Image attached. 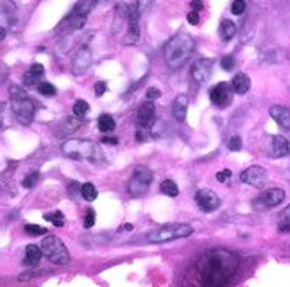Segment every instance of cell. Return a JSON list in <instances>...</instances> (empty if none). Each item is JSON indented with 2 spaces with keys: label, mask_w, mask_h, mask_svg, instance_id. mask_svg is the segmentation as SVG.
<instances>
[{
  "label": "cell",
  "mask_w": 290,
  "mask_h": 287,
  "mask_svg": "<svg viewBox=\"0 0 290 287\" xmlns=\"http://www.w3.org/2000/svg\"><path fill=\"white\" fill-rule=\"evenodd\" d=\"M194 269L203 287H226L238 269V257L224 248H212L197 258Z\"/></svg>",
  "instance_id": "6da1fadb"
},
{
  "label": "cell",
  "mask_w": 290,
  "mask_h": 287,
  "mask_svg": "<svg viewBox=\"0 0 290 287\" xmlns=\"http://www.w3.org/2000/svg\"><path fill=\"white\" fill-rule=\"evenodd\" d=\"M196 52V40L186 33H177L168 38L163 49L165 63L170 70H179Z\"/></svg>",
  "instance_id": "7a4b0ae2"
},
{
  "label": "cell",
  "mask_w": 290,
  "mask_h": 287,
  "mask_svg": "<svg viewBox=\"0 0 290 287\" xmlns=\"http://www.w3.org/2000/svg\"><path fill=\"white\" fill-rule=\"evenodd\" d=\"M9 99H11V110L17 117V120L22 126H29L34 120L36 106H34L33 99L29 97L27 92L24 90V86H9Z\"/></svg>",
  "instance_id": "3957f363"
},
{
  "label": "cell",
  "mask_w": 290,
  "mask_h": 287,
  "mask_svg": "<svg viewBox=\"0 0 290 287\" xmlns=\"http://www.w3.org/2000/svg\"><path fill=\"white\" fill-rule=\"evenodd\" d=\"M61 151L65 153L68 158L72 160H88V162H101L104 158L103 151H101V146L91 140H66L63 142Z\"/></svg>",
  "instance_id": "277c9868"
},
{
  "label": "cell",
  "mask_w": 290,
  "mask_h": 287,
  "mask_svg": "<svg viewBox=\"0 0 290 287\" xmlns=\"http://www.w3.org/2000/svg\"><path fill=\"white\" fill-rule=\"evenodd\" d=\"M194 234V228L190 225H181V223H172V225L159 226L147 234V241L152 244H165L168 241H176Z\"/></svg>",
  "instance_id": "5b68a950"
},
{
  "label": "cell",
  "mask_w": 290,
  "mask_h": 287,
  "mask_svg": "<svg viewBox=\"0 0 290 287\" xmlns=\"http://www.w3.org/2000/svg\"><path fill=\"white\" fill-rule=\"evenodd\" d=\"M41 251L45 255V258H49L50 262L56 266H66L70 262V253L66 250L65 242L56 235H47L41 242Z\"/></svg>",
  "instance_id": "8992f818"
},
{
  "label": "cell",
  "mask_w": 290,
  "mask_h": 287,
  "mask_svg": "<svg viewBox=\"0 0 290 287\" xmlns=\"http://www.w3.org/2000/svg\"><path fill=\"white\" fill-rule=\"evenodd\" d=\"M152 180H154V174L149 167L145 165H138V167L133 171V176L127 181V192L133 197H140L147 192L149 187H151Z\"/></svg>",
  "instance_id": "52a82bcc"
},
{
  "label": "cell",
  "mask_w": 290,
  "mask_h": 287,
  "mask_svg": "<svg viewBox=\"0 0 290 287\" xmlns=\"http://www.w3.org/2000/svg\"><path fill=\"white\" fill-rule=\"evenodd\" d=\"M285 199V190L283 189H267L260 192L253 201V208L256 212H265L274 206L281 205V201Z\"/></svg>",
  "instance_id": "ba28073f"
},
{
  "label": "cell",
  "mask_w": 290,
  "mask_h": 287,
  "mask_svg": "<svg viewBox=\"0 0 290 287\" xmlns=\"http://www.w3.org/2000/svg\"><path fill=\"white\" fill-rule=\"evenodd\" d=\"M140 40V4L127 6V33L124 36L126 45H135Z\"/></svg>",
  "instance_id": "9c48e42d"
},
{
  "label": "cell",
  "mask_w": 290,
  "mask_h": 287,
  "mask_svg": "<svg viewBox=\"0 0 290 287\" xmlns=\"http://www.w3.org/2000/svg\"><path fill=\"white\" fill-rule=\"evenodd\" d=\"M231 97H233V86L229 83H219L210 90V101L215 104L217 108H226L231 104Z\"/></svg>",
  "instance_id": "30bf717a"
},
{
  "label": "cell",
  "mask_w": 290,
  "mask_h": 287,
  "mask_svg": "<svg viewBox=\"0 0 290 287\" xmlns=\"http://www.w3.org/2000/svg\"><path fill=\"white\" fill-rule=\"evenodd\" d=\"M196 203L203 212H215L221 206V199L212 189H201L196 192Z\"/></svg>",
  "instance_id": "8fae6325"
},
{
  "label": "cell",
  "mask_w": 290,
  "mask_h": 287,
  "mask_svg": "<svg viewBox=\"0 0 290 287\" xmlns=\"http://www.w3.org/2000/svg\"><path fill=\"white\" fill-rule=\"evenodd\" d=\"M213 70V61L212 59H197L190 68V76L197 85H206L212 78Z\"/></svg>",
  "instance_id": "7c38bea8"
},
{
  "label": "cell",
  "mask_w": 290,
  "mask_h": 287,
  "mask_svg": "<svg viewBox=\"0 0 290 287\" xmlns=\"http://www.w3.org/2000/svg\"><path fill=\"white\" fill-rule=\"evenodd\" d=\"M240 181L251 187H262L267 181V171L262 165H253V167L245 169L240 174Z\"/></svg>",
  "instance_id": "4fadbf2b"
},
{
  "label": "cell",
  "mask_w": 290,
  "mask_h": 287,
  "mask_svg": "<svg viewBox=\"0 0 290 287\" xmlns=\"http://www.w3.org/2000/svg\"><path fill=\"white\" fill-rule=\"evenodd\" d=\"M91 63H93V54L88 47H82L77 52V56L74 57V63H72V70H74L75 76H82L86 70L90 68Z\"/></svg>",
  "instance_id": "5bb4252c"
},
{
  "label": "cell",
  "mask_w": 290,
  "mask_h": 287,
  "mask_svg": "<svg viewBox=\"0 0 290 287\" xmlns=\"http://www.w3.org/2000/svg\"><path fill=\"white\" fill-rule=\"evenodd\" d=\"M154 113H156L154 103H152V101H145V103L138 108V113H136V124H138L142 129L151 127L152 122H154Z\"/></svg>",
  "instance_id": "9a60e30c"
},
{
  "label": "cell",
  "mask_w": 290,
  "mask_h": 287,
  "mask_svg": "<svg viewBox=\"0 0 290 287\" xmlns=\"http://www.w3.org/2000/svg\"><path fill=\"white\" fill-rule=\"evenodd\" d=\"M45 76V66L41 65V63H34L31 68H29V72H25L24 76V85L25 86H40L41 83V78Z\"/></svg>",
  "instance_id": "2e32d148"
},
{
  "label": "cell",
  "mask_w": 290,
  "mask_h": 287,
  "mask_svg": "<svg viewBox=\"0 0 290 287\" xmlns=\"http://www.w3.org/2000/svg\"><path fill=\"white\" fill-rule=\"evenodd\" d=\"M270 142H272L270 144V155H272L274 158H283V156H286L290 153V144L285 136L276 135L272 136Z\"/></svg>",
  "instance_id": "e0dca14e"
},
{
  "label": "cell",
  "mask_w": 290,
  "mask_h": 287,
  "mask_svg": "<svg viewBox=\"0 0 290 287\" xmlns=\"http://www.w3.org/2000/svg\"><path fill=\"white\" fill-rule=\"evenodd\" d=\"M186 113H188V97L184 94L177 95L174 104H172V115L177 122H184L186 120Z\"/></svg>",
  "instance_id": "ac0fdd59"
},
{
  "label": "cell",
  "mask_w": 290,
  "mask_h": 287,
  "mask_svg": "<svg viewBox=\"0 0 290 287\" xmlns=\"http://www.w3.org/2000/svg\"><path fill=\"white\" fill-rule=\"evenodd\" d=\"M269 115L281 127H285V129H290V108L278 106V104H276V106H270Z\"/></svg>",
  "instance_id": "d6986e66"
},
{
  "label": "cell",
  "mask_w": 290,
  "mask_h": 287,
  "mask_svg": "<svg viewBox=\"0 0 290 287\" xmlns=\"http://www.w3.org/2000/svg\"><path fill=\"white\" fill-rule=\"evenodd\" d=\"M231 86H233V92L235 94H238V95H244V94H247L249 92V88H251V79H249V76L247 74H237L233 78V81H231Z\"/></svg>",
  "instance_id": "ffe728a7"
},
{
  "label": "cell",
  "mask_w": 290,
  "mask_h": 287,
  "mask_svg": "<svg viewBox=\"0 0 290 287\" xmlns=\"http://www.w3.org/2000/svg\"><path fill=\"white\" fill-rule=\"evenodd\" d=\"M2 22H0V29L8 31V25L11 27L15 22V4L13 2H2Z\"/></svg>",
  "instance_id": "44dd1931"
},
{
  "label": "cell",
  "mask_w": 290,
  "mask_h": 287,
  "mask_svg": "<svg viewBox=\"0 0 290 287\" xmlns=\"http://www.w3.org/2000/svg\"><path fill=\"white\" fill-rule=\"evenodd\" d=\"M41 255H43L41 248H38L36 244H29V246L25 248L24 264H25V266H38L40 260H41Z\"/></svg>",
  "instance_id": "7402d4cb"
},
{
  "label": "cell",
  "mask_w": 290,
  "mask_h": 287,
  "mask_svg": "<svg viewBox=\"0 0 290 287\" xmlns=\"http://www.w3.org/2000/svg\"><path fill=\"white\" fill-rule=\"evenodd\" d=\"M235 34H237V25L231 20H228V18H224V20L221 22V25H219V36H221V40L229 41Z\"/></svg>",
  "instance_id": "603a6c76"
},
{
  "label": "cell",
  "mask_w": 290,
  "mask_h": 287,
  "mask_svg": "<svg viewBox=\"0 0 290 287\" xmlns=\"http://www.w3.org/2000/svg\"><path fill=\"white\" fill-rule=\"evenodd\" d=\"M97 126H99V131H101V133H111V131H115L117 122H115V119L111 117V115L104 113V115H101V117H99Z\"/></svg>",
  "instance_id": "cb8c5ba5"
},
{
  "label": "cell",
  "mask_w": 290,
  "mask_h": 287,
  "mask_svg": "<svg viewBox=\"0 0 290 287\" xmlns=\"http://www.w3.org/2000/svg\"><path fill=\"white\" fill-rule=\"evenodd\" d=\"M159 190H161L165 196H170V197H176L177 194H179V187L176 185V181H172V180H163V181H161Z\"/></svg>",
  "instance_id": "d4e9b609"
},
{
  "label": "cell",
  "mask_w": 290,
  "mask_h": 287,
  "mask_svg": "<svg viewBox=\"0 0 290 287\" xmlns=\"http://www.w3.org/2000/svg\"><path fill=\"white\" fill-rule=\"evenodd\" d=\"M81 196L84 197L86 201H95L99 196L97 189H95V185L91 181H86V183L81 185Z\"/></svg>",
  "instance_id": "484cf974"
},
{
  "label": "cell",
  "mask_w": 290,
  "mask_h": 287,
  "mask_svg": "<svg viewBox=\"0 0 290 287\" xmlns=\"http://www.w3.org/2000/svg\"><path fill=\"white\" fill-rule=\"evenodd\" d=\"M72 111H74V115L77 119H84L86 115H88V111H90V106H88V103H86L84 99H77L74 108H72Z\"/></svg>",
  "instance_id": "4316f807"
},
{
  "label": "cell",
  "mask_w": 290,
  "mask_h": 287,
  "mask_svg": "<svg viewBox=\"0 0 290 287\" xmlns=\"http://www.w3.org/2000/svg\"><path fill=\"white\" fill-rule=\"evenodd\" d=\"M93 2H77V4L74 6V9H72V15H77V17H84L86 15L93 9Z\"/></svg>",
  "instance_id": "83f0119b"
},
{
  "label": "cell",
  "mask_w": 290,
  "mask_h": 287,
  "mask_svg": "<svg viewBox=\"0 0 290 287\" xmlns=\"http://www.w3.org/2000/svg\"><path fill=\"white\" fill-rule=\"evenodd\" d=\"M43 218H45V221L52 223L54 226H59V228L65 225V218H63V213L59 212V210H57V212H52V213H45Z\"/></svg>",
  "instance_id": "f1b7e54d"
},
{
  "label": "cell",
  "mask_w": 290,
  "mask_h": 287,
  "mask_svg": "<svg viewBox=\"0 0 290 287\" xmlns=\"http://www.w3.org/2000/svg\"><path fill=\"white\" fill-rule=\"evenodd\" d=\"M36 90L40 92L41 95H45V97H54V95H56V86L50 85V83H45V81L41 83Z\"/></svg>",
  "instance_id": "f546056e"
},
{
  "label": "cell",
  "mask_w": 290,
  "mask_h": 287,
  "mask_svg": "<svg viewBox=\"0 0 290 287\" xmlns=\"http://www.w3.org/2000/svg\"><path fill=\"white\" fill-rule=\"evenodd\" d=\"M47 230L43 226L38 225H25V234L31 235V237H38V235H45Z\"/></svg>",
  "instance_id": "4dcf8cb0"
},
{
  "label": "cell",
  "mask_w": 290,
  "mask_h": 287,
  "mask_svg": "<svg viewBox=\"0 0 290 287\" xmlns=\"http://www.w3.org/2000/svg\"><path fill=\"white\" fill-rule=\"evenodd\" d=\"M228 148H229V151H233V153L240 151V149H242V138H240V136H238V135L231 136L229 142H228Z\"/></svg>",
  "instance_id": "1f68e13d"
},
{
  "label": "cell",
  "mask_w": 290,
  "mask_h": 287,
  "mask_svg": "<svg viewBox=\"0 0 290 287\" xmlns=\"http://www.w3.org/2000/svg\"><path fill=\"white\" fill-rule=\"evenodd\" d=\"M221 66L226 70V72H231L235 68V57L233 56H224L221 59Z\"/></svg>",
  "instance_id": "d6a6232c"
},
{
  "label": "cell",
  "mask_w": 290,
  "mask_h": 287,
  "mask_svg": "<svg viewBox=\"0 0 290 287\" xmlns=\"http://www.w3.org/2000/svg\"><path fill=\"white\" fill-rule=\"evenodd\" d=\"M95 225V210L88 208L86 210V218H84V228H91Z\"/></svg>",
  "instance_id": "836d02e7"
},
{
  "label": "cell",
  "mask_w": 290,
  "mask_h": 287,
  "mask_svg": "<svg viewBox=\"0 0 290 287\" xmlns=\"http://www.w3.org/2000/svg\"><path fill=\"white\" fill-rule=\"evenodd\" d=\"M244 11H245L244 0H235L233 4H231V13H233V15H242Z\"/></svg>",
  "instance_id": "e575fe53"
},
{
  "label": "cell",
  "mask_w": 290,
  "mask_h": 287,
  "mask_svg": "<svg viewBox=\"0 0 290 287\" xmlns=\"http://www.w3.org/2000/svg\"><path fill=\"white\" fill-rule=\"evenodd\" d=\"M38 178H40V174H38V172H33V174H29V176L25 178L24 181H22V185H24L25 189H33V187H34V181H36Z\"/></svg>",
  "instance_id": "d590c367"
},
{
  "label": "cell",
  "mask_w": 290,
  "mask_h": 287,
  "mask_svg": "<svg viewBox=\"0 0 290 287\" xmlns=\"http://www.w3.org/2000/svg\"><path fill=\"white\" fill-rule=\"evenodd\" d=\"M145 97H147V101H156V99L161 97V92L158 90V88H147V92H145Z\"/></svg>",
  "instance_id": "8d00e7d4"
},
{
  "label": "cell",
  "mask_w": 290,
  "mask_h": 287,
  "mask_svg": "<svg viewBox=\"0 0 290 287\" xmlns=\"http://www.w3.org/2000/svg\"><path fill=\"white\" fill-rule=\"evenodd\" d=\"M93 90H95V95H104L106 94V90H108V85L104 81H99V83H95V86H93Z\"/></svg>",
  "instance_id": "74e56055"
},
{
  "label": "cell",
  "mask_w": 290,
  "mask_h": 287,
  "mask_svg": "<svg viewBox=\"0 0 290 287\" xmlns=\"http://www.w3.org/2000/svg\"><path fill=\"white\" fill-rule=\"evenodd\" d=\"M229 178H231V171H229V169H222V171L217 172V181H221V183L228 181Z\"/></svg>",
  "instance_id": "f35d334b"
},
{
  "label": "cell",
  "mask_w": 290,
  "mask_h": 287,
  "mask_svg": "<svg viewBox=\"0 0 290 287\" xmlns=\"http://www.w3.org/2000/svg\"><path fill=\"white\" fill-rule=\"evenodd\" d=\"M278 230H279V234H288L290 232V219L281 218V221H279V225H278Z\"/></svg>",
  "instance_id": "ab89813d"
},
{
  "label": "cell",
  "mask_w": 290,
  "mask_h": 287,
  "mask_svg": "<svg viewBox=\"0 0 290 287\" xmlns=\"http://www.w3.org/2000/svg\"><path fill=\"white\" fill-rule=\"evenodd\" d=\"M186 20H188V24H190V25H197V24H199V13L190 11V13H188Z\"/></svg>",
  "instance_id": "60d3db41"
},
{
  "label": "cell",
  "mask_w": 290,
  "mask_h": 287,
  "mask_svg": "<svg viewBox=\"0 0 290 287\" xmlns=\"http://www.w3.org/2000/svg\"><path fill=\"white\" fill-rule=\"evenodd\" d=\"M101 144H108V146H117V144H119V140H117V138H110V136H103V138H101Z\"/></svg>",
  "instance_id": "b9f144b4"
},
{
  "label": "cell",
  "mask_w": 290,
  "mask_h": 287,
  "mask_svg": "<svg viewBox=\"0 0 290 287\" xmlns=\"http://www.w3.org/2000/svg\"><path fill=\"white\" fill-rule=\"evenodd\" d=\"M131 230H133V225H131V223H126V225L120 226V232H131Z\"/></svg>",
  "instance_id": "7bdbcfd3"
},
{
  "label": "cell",
  "mask_w": 290,
  "mask_h": 287,
  "mask_svg": "<svg viewBox=\"0 0 290 287\" xmlns=\"http://www.w3.org/2000/svg\"><path fill=\"white\" fill-rule=\"evenodd\" d=\"M190 6H192V9H194L196 13H199L201 9H203V4H201V2H192Z\"/></svg>",
  "instance_id": "ee69618b"
},
{
  "label": "cell",
  "mask_w": 290,
  "mask_h": 287,
  "mask_svg": "<svg viewBox=\"0 0 290 287\" xmlns=\"http://www.w3.org/2000/svg\"><path fill=\"white\" fill-rule=\"evenodd\" d=\"M281 216H283V218H286V219H290V205L286 206L285 210H283V213H281Z\"/></svg>",
  "instance_id": "f6af8a7d"
}]
</instances>
